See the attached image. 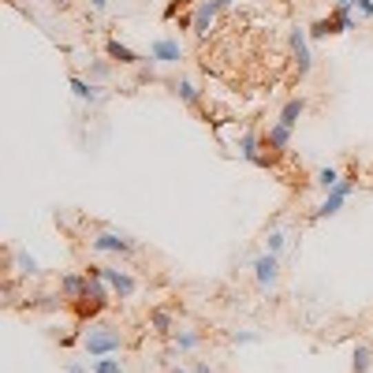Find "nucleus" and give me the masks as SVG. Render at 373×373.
Segmentation results:
<instances>
[{
    "label": "nucleus",
    "instance_id": "obj_1",
    "mask_svg": "<svg viewBox=\"0 0 373 373\" xmlns=\"http://www.w3.org/2000/svg\"><path fill=\"white\" fill-rule=\"evenodd\" d=\"M79 343H83L86 359H105V354H120L127 347L123 332L116 329V325H108V321H90Z\"/></svg>",
    "mask_w": 373,
    "mask_h": 373
},
{
    "label": "nucleus",
    "instance_id": "obj_2",
    "mask_svg": "<svg viewBox=\"0 0 373 373\" xmlns=\"http://www.w3.org/2000/svg\"><path fill=\"white\" fill-rule=\"evenodd\" d=\"M354 183H359V176H354V172H343V179L340 183H336L329 194L321 198V202H317V209L310 213V221H329V216H336L343 209V202H347V198L354 194Z\"/></svg>",
    "mask_w": 373,
    "mask_h": 373
},
{
    "label": "nucleus",
    "instance_id": "obj_3",
    "mask_svg": "<svg viewBox=\"0 0 373 373\" xmlns=\"http://www.w3.org/2000/svg\"><path fill=\"white\" fill-rule=\"evenodd\" d=\"M354 15H351V8H332V15H325V19H317L310 23L306 30H310V41H325V38H336V34H347L354 30Z\"/></svg>",
    "mask_w": 373,
    "mask_h": 373
},
{
    "label": "nucleus",
    "instance_id": "obj_4",
    "mask_svg": "<svg viewBox=\"0 0 373 373\" xmlns=\"http://www.w3.org/2000/svg\"><path fill=\"white\" fill-rule=\"evenodd\" d=\"M235 0H202V4L194 8V15H190V30H194L198 41H205L209 34H213V23L221 12H228Z\"/></svg>",
    "mask_w": 373,
    "mask_h": 373
},
{
    "label": "nucleus",
    "instance_id": "obj_5",
    "mask_svg": "<svg viewBox=\"0 0 373 373\" xmlns=\"http://www.w3.org/2000/svg\"><path fill=\"white\" fill-rule=\"evenodd\" d=\"M90 250L116 254V258H131V254H139V243H134L131 235H123V232H94L90 235Z\"/></svg>",
    "mask_w": 373,
    "mask_h": 373
},
{
    "label": "nucleus",
    "instance_id": "obj_6",
    "mask_svg": "<svg viewBox=\"0 0 373 373\" xmlns=\"http://www.w3.org/2000/svg\"><path fill=\"white\" fill-rule=\"evenodd\" d=\"M288 45H291V57H295V68H299V79H306L314 71V52H310V30L306 26H291L288 34Z\"/></svg>",
    "mask_w": 373,
    "mask_h": 373
},
{
    "label": "nucleus",
    "instance_id": "obj_7",
    "mask_svg": "<svg viewBox=\"0 0 373 373\" xmlns=\"http://www.w3.org/2000/svg\"><path fill=\"white\" fill-rule=\"evenodd\" d=\"M101 276L108 280V288H112V295H116V299H134V291H139V276H134L131 269L101 265Z\"/></svg>",
    "mask_w": 373,
    "mask_h": 373
},
{
    "label": "nucleus",
    "instance_id": "obj_8",
    "mask_svg": "<svg viewBox=\"0 0 373 373\" xmlns=\"http://www.w3.org/2000/svg\"><path fill=\"white\" fill-rule=\"evenodd\" d=\"M250 269H254V284H258L261 291H269V288H276V280H280V258L276 254H258V258L250 261Z\"/></svg>",
    "mask_w": 373,
    "mask_h": 373
},
{
    "label": "nucleus",
    "instance_id": "obj_9",
    "mask_svg": "<svg viewBox=\"0 0 373 373\" xmlns=\"http://www.w3.org/2000/svg\"><path fill=\"white\" fill-rule=\"evenodd\" d=\"M150 60L161 63V68H176V63L183 60V45L176 38H153L150 41Z\"/></svg>",
    "mask_w": 373,
    "mask_h": 373
},
{
    "label": "nucleus",
    "instance_id": "obj_10",
    "mask_svg": "<svg viewBox=\"0 0 373 373\" xmlns=\"http://www.w3.org/2000/svg\"><path fill=\"white\" fill-rule=\"evenodd\" d=\"M261 142H265V139H261L258 131H247L239 139V157L250 161L254 168H272V153H261Z\"/></svg>",
    "mask_w": 373,
    "mask_h": 373
},
{
    "label": "nucleus",
    "instance_id": "obj_11",
    "mask_svg": "<svg viewBox=\"0 0 373 373\" xmlns=\"http://www.w3.org/2000/svg\"><path fill=\"white\" fill-rule=\"evenodd\" d=\"M60 295L68 299V303H75V299H86V295H90V276H86V269H83V272H63V276H60Z\"/></svg>",
    "mask_w": 373,
    "mask_h": 373
},
{
    "label": "nucleus",
    "instance_id": "obj_12",
    "mask_svg": "<svg viewBox=\"0 0 373 373\" xmlns=\"http://www.w3.org/2000/svg\"><path fill=\"white\" fill-rule=\"evenodd\" d=\"M68 86H71V94H75L79 101H86V105H97V101H101V86H97L94 79L71 75V79H68Z\"/></svg>",
    "mask_w": 373,
    "mask_h": 373
},
{
    "label": "nucleus",
    "instance_id": "obj_13",
    "mask_svg": "<svg viewBox=\"0 0 373 373\" xmlns=\"http://www.w3.org/2000/svg\"><path fill=\"white\" fill-rule=\"evenodd\" d=\"M105 57L112 60V63H123V68H134V63H142V57L134 49H127V45L120 38H108L105 41Z\"/></svg>",
    "mask_w": 373,
    "mask_h": 373
},
{
    "label": "nucleus",
    "instance_id": "obj_14",
    "mask_svg": "<svg viewBox=\"0 0 373 373\" xmlns=\"http://www.w3.org/2000/svg\"><path fill=\"white\" fill-rule=\"evenodd\" d=\"M303 116H306V97H288L284 108H280V116H276V123H284V127H291V131H295Z\"/></svg>",
    "mask_w": 373,
    "mask_h": 373
},
{
    "label": "nucleus",
    "instance_id": "obj_15",
    "mask_svg": "<svg viewBox=\"0 0 373 373\" xmlns=\"http://www.w3.org/2000/svg\"><path fill=\"white\" fill-rule=\"evenodd\" d=\"M71 306H75V314H79V321H97V317H101L105 314V306L108 303H101V299H94V295H86V299H75V303H71Z\"/></svg>",
    "mask_w": 373,
    "mask_h": 373
},
{
    "label": "nucleus",
    "instance_id": "obj_16",
    "mask_svg": "<svg viewBox=\"0 0 373 373\" xmlns=\"http://www.w3.org/2000/svg\"><path fill=\"white\" fill-rule=\"evenodd\" d=\"M150 329L157 332V336H172V332H176V317H172V310L153 306V310H150Z\"/></svg>",
    "mask_w": 373,
    "mask_h": 373
},
{
    "label": "nucleus",
    "instance_id": "obj_17",
    "mask_svg": "<svg viewBox=\"0 0 373 373\" xmlns=\"http://www.w3.org/2000/svg\"><path fill=\"white\" fill-rule=\"evenodd\" d=\"M172 347L176 351H198L202 347V329H176L172 332Z\"/></svg>",
    "mask_w": 373,
    "mask_h": 373
},
{
    "label": "nucleus",
    "instance_id": "obj_18",
    "mask_svg": "<svg viewBox=\"0 0 373 373\" xmlns=\"http://www.w3.org/2000/svg\"><path fill=\"white\" fill-rule=\"evenodd\" d=\"M265 145H269L272 153H288V145H291V127L272 123V127H269V134H265Z\"/></svg>",
    "mask_w": 373,
    "mask_h": 373
},
{
    "label": "nucleus",
    "instance_id": "obj_19",
    "mask_svg": "<svg viewBox=\"0 0 373 373\" xmlns=\"http://www.w3.org/2000/svg\"><path fill=\"white\" fill-rule=\"evenodd\" d=\"M373 370V347L370 343H354L351 347V373H370Z\"/></svg>",
    "mask_w": 373,
    "mask_h": 373
},
{
    "label": "nucleus",
    "instance_id": "obj_20",
    "mask_svg": "<svg viewBox=\"0 0 373 373\" xmlns=\"http://www.w3.org/2000/svg\"><path fill=\"white\" fill-rule=\"evenodd\" d=\"M340 179H343V172L336 168V165H325V168H317V172H314V187H317V190H325V194H329V190H332L336 183H340Z\"/></svg>",
    "mask_w": 373,
    "mask_h": 373
},
{
    "label": "nucleus",
    "instance_id": "obj_21",
    "mask_svg": "<svg viewBox=\"0 0 373 373\" xmlns=\"http://www.w3.org/2000/svg\"><path fill=\"white\" fill-rule=\"evenodd\" d=\"M172 90H176V97L183 105H198V101H202V90H198V83H190V79H176V86H172Z\"/></svg>",
    "mask_w": 373,
    "mask_h": 373
},
{
    "label": "nucleus",
    "instance_id": "obj_22",
    "mask_svg": "<svg viewBox=\"0 0 373 373\" xmlns=\"http://www.w3.org/2000/svg\"><path fill=\"white\" fill-rule=\"evenodd\" d=\"M12 258H15V265H19L23 276H41V261H38V258H30L26 250H15Z\"/></svg>",
    "mask_w": 373,
    "mask_h": 373
},
{
    "label": "nucleus",
    "instance_id": "obj_23",
    "mask_svg": "<svg viewBox=\"0 0 373 373\" xmlns=\"http://www.w3.org/2000/svg\"><path fill=\"white\" fill-rule=\"evenodd\" d=\"M90 370H94V373H123V359H116V354H105V359H90Z\"/></svg>",
    "mask_w": 373,
    "mask_h": 373
},
{
    "label": "nucleus",
    "instance_id": "obj_24",
    "mask_svg": "<svg viewBox=\"0 0 373 373\" xmlns=\"http://www.w3.org/2000/svg\"><path fill=\"white\" fill-rule=\"evenodd\" d=\"M284 243H288V235L280 232V228H272V232L265 235V250H269V254H276V258L284 254Z\"/></svg>",
    "mask_w": 373,
    "mask_h": 373
},
{
    "label": "nucleus",
    "instance_id": "obj_25",
    "mask_svg": "<svg viewBox=\"0 0 373 373\" xmlns=\"http://www.w3.org/2000/svg\"><path fill=\"white\" fill-rule=\"evenodd\" d=\"M63 303H68L63 295H38V303H34V306H38V310H45V314H52V310H60Z\"/></svg>",
    "mask_w": 373,
    "mask_h": 373
},
{
    "label": "nucleus",
    "instance_id": "obj_26",
    "mask_svg": "<svg viewBox=\"0 0 373 373\" xmlns=\"http://www.w3.org/2000/svg\"><path fill=\"white\" fill-rule=\"evenodd\" d=\"M232 340L239 343V347H254V343H261V332L258 329H243V332H235Z\"/></svg>",
    "mask_w": 373,
    "mask_h": 373
},
{
    "label": "nucleus",
    "instance_id": "obj_27",
    "mask_svg": "<svg viewBox=\"0 0 373 373\" xmlns=\"http://www.w3.org/2000/svg\"><path fill=\"white\" fill-rule=\"evenodd\" d=\"M108 71H112V60H94L90 63V79H108Z\"/></svg>",
    "mask_w": 373,
    "mask_h": 373
},
{
    "label": "nucleus",
    "instance_id": "obj_28",
    "mask_svg": "<svg viewBox=\"0 0 373 373\" xmlns=\"http://www.w3.org/2000/svg\"><path fill=\"white\" fill-rule=\"evenodd\" d=\"M179 12H183V0H168V4H165V12H161V19L168 23V19H176Z\"/></svg>",
    "mask_w": 373,
    "mask_h": 373
},
{
    "label": "nucleus",
    "instance_id": "obj_29",
    "mask_svg": "<svg viewBox=\"0 0 373 373\" xmlns=\"http://www.w3.org/2000/svg\"><path fill=\"white\" fill-rule=\"evenodd\" d=\"M351 8H354V12L362 15V19H373V0H354Z\"/></svg>",
    "mask_w": 373,
    "mask_h": 373
},
{
    "label": "nucleus",
    "instance_id": "obj_30",
    "mask_svg": "<svg viewBox=\"0 0 373 373\" xmlns=\"http://www.w3.org/2000/svg\"><path fill=\"white\" fill-rule=\"evenodd\" d=\"M190 373H216V370L209 366V362H194V366H190Z\"/></svg>",
    "mask_w": 373,
    "mask_h": 373
},
{
    "label": "nucleus",
    "instance_id": "obj_31",
    "mask_svg": "<svg viewBox=\"0 0 373 373\" xmlns=\"http://www.w3.org/2000/svg\"><path fill=\"white\" fill-rule=\"evenodd\" d=\"M68 373H94L90 366H79V362H68Z\"/></svg>",
    "mask_w": 373,
    "mask_h": 373
},
{
    "label": "nucleus",
    "instance_id": "obj_32",
    "mask_svg": "<svg viewBox=\"0 0 373 373\" xmlns=\"http://www.w3.org/2000/svg\"><path fill=\"white\" fill-rule=\"evenodd\" d=\"M105 4H108V0H90V8H94V12H105Z\"/></svg>",
    "mask_w": 373,
    "mask_h": 373
},
{
    "label": "nucleus",
    "instance_id": "obj_33",
    "mask_svg": "<svg viewBox=\"0 0 373 373\" xmlns=\"http://www.w3.org/2000/svg\"><path fill=\"white\" fill-rule=\"evenodd\" d=\"M354 0H332V8H351Z\"/></svg>",
    "mask_w": 373,
    "mask_h": 373
},
{
    "label": "nucleus",
    "instance_id": "obj_34",
    "mask_svg": "<svg viewBox=\"0 0 373 373\" xmlns=\"http://www.w3.org/2000/svg\"><path fill=\"white\" fill-rule=\"evenodd\" d=\"M168 373H190V370H183V366H172Z\"/></svg>",
    "mask_w": 373,
    "mask_h": 373
},
{
    "label": "nucleus",
    "instance_id": "obj_35",
    "mask_svg": "<svg viewBox=\"0 0 373 373\" xmlns=\"http://www.w3.org/2000/svg\"><path fill=\"white\" fill-rule=\"evenodd\" d=\"M190 4H202V0H183V8H190Z\"/></svg>",
    "mask_w": 373,
    "mask_h": 373
},
{
    "label": "nucleus",
    "instance_id": "obj_36",
    "mask_svg": "<svg viewBox=\"0 0 373 373\" xmlns=\"http://www.w3.org/2000/svg\"><path fill=\"white\" fill-rule=\"evenodd\" d=\"M52 4H60V8H63V4H68V0H52Z\"/></svg>",
    "mask_w": 373,
    "mask_h": 373
}]
</instances>
